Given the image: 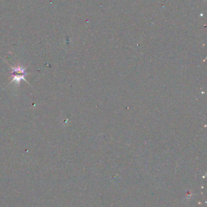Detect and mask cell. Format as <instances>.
Instances as JSON below:
<instances>
[{
  "label": "cell",
  "mask_w": 207,
  "mask_h": 207,
  "mask_svg": "<svg viewBox=\"0 0 207 207\" xmlns=\"http://www.w3.org/2000/svg\"><path fill=\"white\" fill-rule=\"evenodd\" d=\"M12 69H13L12 76L13 77V78L10 83L15 82L17 85H19L21 80H24V81L27 82L25 79V76L28 75V73L25 72L26 68H24L22 65H18L17 67H12Z\"/></svg>",
  "instance_id": "obj_1"
}]
</instances>
